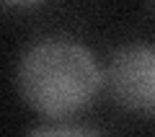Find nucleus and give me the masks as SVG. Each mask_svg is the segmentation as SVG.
<instances>
[{"label":"nucleus","mask_w":155,"mask_h":137,"mask_svg":"<svg viewBox=\"0 0 155 137\" xmlns=\"http://www.w3.org/2000/svg\"><path fill=\"white\" fill-rule=\"evenodd\" d=\"M8 5H21V8H28V5H39V3H44V0H5Z\"/></svg>","instance_id":"obj_4"},{"label":"nucleus","mask_w":155,"mask_h":137,"mask_svg":"<svg viewBox=\"0 0 155 137\" xmlns=\"http://www.w3.org/2000/svg\"><path fill=\"white\" fill-rule=\"evenodd\" d=\"M101 80L91 49L70 39L36 42L16 67L18 96L47 119H70L85 111L98 96Z\"/></svg>","instance_id":"obj_1"},{"label":"nucleus","mask_w":155,"mask_h":137,"mask_svg":"<svg viewBox=\"0 0 155 137\" xmlns=\"http://www.w3.org/2000/svg\"><path fill=\"white\" fill-rule=\"evenodd\" d=\"M106 88L114 104L127 111L155 109V47H122L109 62Z\"/></svg>","instance_id":"obj_2"},{"label":"nucleus","mask_w":155,"mask_h":137,"mask_svg":"<svg viewBox=\"0 0 155 137\" xmlns=\"http://www.w3.org/2000/svg\"><path fill=\"white\" fill-rule=\"evenodd\" d=\"M34 135H93L96 129L91 127H67V124H54V127H34Z\"/></svg>","instance_id":"obj_3"}]
</instances>
